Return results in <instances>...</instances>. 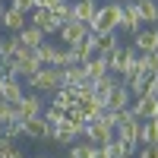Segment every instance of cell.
Wrapping results in <instances>:
<instances>
[{
	"label": "cell",
	"mask_w": 158,
	"mask_h": 158,
	"mask_svg": "<svg viewBox=\"0 0 158 158\" xmlns=\"http://www.w3.org/2000/svg\"><path fill=\"white\" fill-rule=\"evenodd\" d=\"M25 85H29V92H38L41 98H51L54 92L60 89V67H48V63H41L29 79H22Z\"/></svg>",
	"instance_id": "1"
},
{
	"label": "cell",
	"mask_w": 158,
	"mask_h": 158,
	"mask_svg": "<svg viewBox=\"0 0 158 158\" xmlns=\"http://www.w3.org/2000/svg\"><path fill=\"white\" fill-rule=\"evenodd\" d=\"M117 25H120V3H98L95 16L89 22V32L95 35H108V32H117Z\"/></svg>",
	"instance_id": "2"
},
{
	"label": "cell",
	"mask_w": 158,
	"mask_h": 158,
	"mask_svg": "<svg viewBox=\"0 0 158 158\" xmlns=\"http://www.w3.org/2000/svg\"><path fill=\"white\" fill-rule=\"evenodd\" d=\"M41 63H38V54L35 48H25L22 54H13L10 57V67H6V76H16V79H29Z\"/></svg>",
	"instance_id": "3"
},
{
	"label": "cell",
	"mask_w": 158,
	"mask_h": 158,
	"mask_svg": "<svg viewBox=\"0 0 158 158\" xmlns=\"http://www.w3.org/2000/svg\"><path fill=\"white\" fill-rule=\"evenodd\" d=\"M79 139L92 142V146H104V142H111V139H114V127H108L101 117H92V120H85L82 136H79Z\"/></svg>",
	"instance_id": "4"
},
{
	"label": "cell",
	"mask_w": 158,
	"mask_h": 158,
	"mask_svg": "<svg viewBox=\"0 0 158 158\" xmlns=\"http://www.w3.org/2000/svg\"><path fill=\"white\" fill-rule=\"evenodd\" d=\"M35 54H38V63H48V67H63L67 63V48L48 41V38L35 48Z\"/></svg>",
	"instance_id": "5"
},
{
	"label": "cell",
	"mask_w": 158,
	"mask_h": 158,
	"mask_svg": "<svg viewBox=\"0 0 158 158\" xmlns=\"http://www.w3.org/2000/svg\"><path fill=\"white\" fill-rule=\"evenodd\" d=\"M85 35H89V25H85V22H76V19L63 22L60 29H57V38H60V44H63V48H76Z\"/></svg>",
	"instance_id": "6"
},
{
	"label": "cell",
	"mask_w": 158,
	"mask_h": 158,
	"mask_svg": "<svg viewBox=\"0 0 158 158\" xmlns=\"http://www.w3.org/2000/svg\"><path fill=\"white\" fill-rule=\"evenodd\" d=\"M41 111H44V98L38 95V92H25V95H22V101L16 104V117H19V120H29V117H41Z\"/></svg>",
	"instance_id": "7"
},
{
	"label": "cell",
	"mask_w": 158,
	"mask_h": 158,
	"mask_svg": "<svg viewBox=\"0 0 158 158\" xmlns=\"http://www.w3.org/2000/svg\"><path fill=\"white\" fill-rule=\"evenodd\" d=\"M117 29H123V32L142 29V16H139L136 0H123V3H120V25H117Z\"/></svg>",
	"instance_id": "8"
},
{
	"label": "cell",
	"mask_w": 158,
	"mask_h": 158,
	"mask_svg": "<svg viewBox=\"0 0 158 158\" xmlns=\"http://www.w3.org/2000/svg\"><path fill=\"white\" fill-rule=\"evenodd\" d=\"M130 101H133V92H130V89H127V82L120 79V82L114 85V92L108 95V101H104V108L117 114V111H123V108H130Z\"/></svg>",
	"instance_id": "9"
},
{
	"label": "cell",
	"mask_w": 158,
	"mask_h": 158,
	"mask_svg": "<svg viewBox=\"0 0 158 158\" xmlns=\"http://www.w3.org/2000/svg\"><path fill=\"white\" fill-rule=\"evenodd\" d=\"M29 25H35V29H41L44 35H57V29H60V25L54 22V16H51V10H41V6L29 10Z\"/></svg>",
	"instance_id": "10"
},
{
	"label": "cell",
	"mask_w": 158,
	"mask_h": 158,
	"mask_svg": "<svg viewBox=\"0 0 158 158\" xmlns=\"http://www.w3.org/2000/svg\"><path fill=\"white\" fill-rule=\"evenodd\" d=\"M130 111H133L139 120H152V117L158 114V98H152V95H136L133 101H130Z\"/></svg>",
	"instance_id": "11"
},
{
	"label": "cell",
	"mask_w": 158,
	"mask_h": 158,
	"mask_svg": "<svg viewBox=\"0 0 158 158\" xmlns=\"http://www.w3.org/2000/svg\"><path fill=\"white\" fill-rule=\"evenodd\" d=\"M25 25H29V16L25 13H19V10H13V6H6L3 10V16H0V29H6L10 35H16V32H22Z\"/></svg>",
	"instance_id": "12"
},
{
	"label": "cell",
	"mask_w": 158,
	"mask_h": 158,
	"mask_svg": "<svg viewBox=\"0 0 158 158\" xmlns=\"http://www.w3.org/2000/svg\"><path fill=\"white\" fill-rule=\"evenodd\" d=\"M133 48L139 51V54L158 51V32H155V25H152V29H136L133 32Z\"/></svg>",
	"instance_id": "13"
},
{
	"label": "cell",
	"mask_w": 158,
	"mask_h": 158,
	"mask_svg": "<svg viewBox=\"0 0 158 158\" xmlns=\"http://www.w3.org/2000/svg\"><path fill=\"white\" fill-rule=\"evenodd\" d=\"M82 82H89V76H85V70H82V63H70V67H60V85L79 89Z\"/></svg>",
	"instance_id": "14"
},
{
	"label": "cell",
	"mask_w": 158,
	"mask_h": 158,
	"mask_svg": "<svg viewBox=\"0 0 158 158\" xmlns=\"http://www.w3.org/2000/svg\"><path fill=\"white\" fill-rule=\"evenodd\" d=\"M76 101H79V92H76V89H70V85H60L54 95H51V104H54V108H60V111L76 108Z\"/></svg>",
	"instance_id": "15"
},
{
	"label": "cell",
	"mask_w": 158,
	"mask_h": 158,
	"mask_svg": "<svg viewBox=\"0 0 158 158\" xmlns=\"http://www.w3.org/2000/svg\"><path fill=\"white\" fill-rule=\"evenodd\" d=\"M117 82H120V76H117V73L101 76V79H95V85H92V95H95V98L104 104V101H108V95L114 92V85H117Z\"/></svg>",
	"instance_id": "16"
},
{
	"label": "cell",
	"mask_w": 158,
	"mask_h": 158,
	"mask_svg": "<svg viewBox=\"0 0 158 158\" xmlns=\"http://www.w3.org/2000/svg\"><path fill=\"white\" fill-rule=\"evenodd\" d=\"M22 95H25L22 79L6 76V79H3V89H0V98H6V101H13V104H19V101H22Z\"/></svg>",
	"instance_id": "17"
},
{
	"label": "cell",
	"mask_w": 158,
	"mask_h": 158,
	"mask_svg": "<svg viewBox=\"0 0 158 158\" xmlns=\"http://www.w3.org/2000/svg\"><path fill=\"white\" fill-rule=\"evenodd\" d=\"M82 70H85V76L92 79V82L111 73V70H108V57H104V54H95L92 60H85V63H82Z\"/></svg>",
	"instance_id": "18"
},
{
	"label": "cell",
	"mask_w": 158,
	"mask_h": 158,
	"mask_svg": "<svg viewBox=\"0 0 158 158\" xmlns=\"http://www.w3.org/2000/svg\"><path fill=\"white\" fill-rule=\"evenodd\" d=\"M98 10V0H73V19L76 22H92V16H95Z\"/></svg>",
	"instance_id": "19"
},
{
	"label": "cell",
	"mask_w": 158,
	"mask_h": 158,
	"mask_svg": "<svg viewBox=\"0 0 158 158\" xmlns=\"http://www.w3.org/2000/svg\"><path fill=\"white\" fill-rule=\"evenodd\" d=\"M101 108H104V104H101V101H98L95 95H82V98L76 101V111L82 114L85 120H92V117H98V111H101Z\"/></svg>",
	"instance_id": "20"
},
{
	"label": "cell",
	"mask_w": 158,
	"mask_h": 158,
	"mask_svg": "<svg viewBox=\"0 0 158 158\" xmlns=\"http://www.w3.org/2000/svg\"><path fill=\"white\" fill-rule=\"evenodd\" d=\"M136 142H139V146H155V142H158V127H155V120H139Z\"/></svg>",
	"instance_id": "21"
},
{
	"label": "cell",
	"mask_w": 158,
	"mask_h": 158,
	"mask_svg": "<svg viewBox=\"0 0 158 158\" xmlns=\"http://www.w3.org/2000/svg\"><path fill=\"white\" fill-rule=\"evenodd\" d=\"M136 70H139V51H136V48H127L123 63H120V73H117V76H120V79H130Z\"/></svg>",
	"instance_id": "22"
},
{
	"label": "cell",
	"mask_w": 158,
	"mask_h": 158,
	"mask_svg": "<svg viewBox=\"0 0 158 158\" xmlns=\"http://www.w3.org/2000/svg\"><path fill=\"white\" fill-rule=\"evenodd\" d=\"M16 35H19L22 48H38V44H41L44 38H48L41 29H35V25H25V29H22V32H16Z\"/></svg>",
	"instance_id": "23"
},
{
	"label": "cell",
	"mask_w": 158,
	"mask_h": 158,
	"mask_svg": "<svg viewBox=\"0 0 158 158\" xmlns=\"http://www.w3.org/2000/svg\"><path fill=\"white\" fill-rule=\"evenodd\" d=\"M136 6H139V16H142V22H152V25H158V0H136Z\"/></svg>",
	"instance_id": "24"
},
{
	"label": "cell",
	"mask_w": 158,
	"mask_h": 158,
	"mask_svg": "<svg viewBox=\"0 0 158 158\" xmlns=\"http://www.w3.org/2000/svg\"><path fill=\"white\" fill-rule=\"evenodd\" d=\"M41 133H44V120H41V117H29V120H22V136L41 139Z\"/></svg>",
	"instance_id": "25"
},
{
	"label": "cell",
	"mask_w": 158,
	"mask_h": 158,
	"mask_svg": "<svg viewBox=\"0 0 158 158\" xmlns=\"http://www.w3.org/2000/svg\"><path fill=\"white\" fill-rule=\"evenodd\" d=\"M67 149H70V158H95V146L85 142V139H76L73 146H67Z\"/></svg>",
	"instance_id": "26"
},
{
	"label": "cell",
	"mask_w": 158,
	"mask_h": 158,
	"mask_svg": "<svg viewBox=\"0 0 158 158\" xmlns=\"http://www.w3.org/2000/svg\"><path fill=\"white\" fill-rule=\"evenodd\" d=\"M51 16H54V22H57V25L70 22V19H73V3H70V0H60V3L51 10Z\"/></svg>",
	"instance_id": "27"
},
{
	"label": "cell",
	"mask_w": 158,
	"mask_h": 158,
	"mask_svg": "<svg viewBox=\"0 0 158 158\" xmlns=\"http://www.w3.org/2000/svg\"><path fill=\"white\" fill-rule=\"evenodd\" d=\"M0 136H6V139L16 142V139L22 136V120H19V117H13V120H3V130H0Z\"/></svg>",
	"instance_id": "28"
},
{
	"label": "cell",
	"mask_w": 158,
	"mask_h": 158,
	"mask_svg": "<svg viewBox=\"0 0 158 158\" xmlns=\"http://www.w3.org/2000/svg\"><path fill=\"white\" fill-rule=\"evenodd\" d=\"M117 44H120V41H117V32H108V35H98V54H104V57H108V54H111V51H114Z\"/></svg>",
	"instance_id": "29"
},
{
	"label": "cell",
	"mask_w": 158,
	"mask_h": 158,
	"mask_svg": "<svg viewBox=\"0 0 158 158\" xmlns=\"http://www.w3.org/2000/svg\"><path fill=\"white\" fill-rule=\"evenodd\" d=\"M13 117H16V104L0 98V120H13Z\"/></svg>",
	"instance_id": "30"
},
{
	"label": "cell",
	"mask_w": 158,
	"mask_h": 158,
	"mask_svg": "<svg viewBox=\"0 0 158 158\" xmlns=\"http://www.w3.org/2000/svg\"><path fill=\"white\" fill-rule=\"evenodd\" d=\"M10 6H13V10H19V13H25V16H29V10H32L35 3H32V0H10Z\"/></svg>",
	"instance_id": "31"
},
{
	"label": "cell",
	"mask_w": 158,
	"mask_h": 158,
	"mask_svg": "<svg viewBox=\"0 0 158 158\" xmlns=\"http://www.w3.org/2000/svg\"><path fill=\"white\" fill-rule=\"evenodd\" d=\"M136 152H139V158H158V142L155 146H139Z\"/></svg>",
	"instance_id": "32"
},
{
	"label": "cell",
	"mask_w": 158,
	"mask_h": 158,
	"mask_svg": "<svg viewBox=\"0 0 158 158\" xmlns=\"http://www.w3.org/2000/svg\"><path fill=\"white\" fill-rule=\"evenodd\" d=\"M32 3H35V6H41V10H54L60 0H32ZM35 6H32V10H35Z\"/></svg>",
	"instance_id": "33"
},
{
	"label": "cell",
	"mask_w": 158,
	"mask_h": 158,
	"mask_svg": "<svg viewBox=\"0 0 158 158\" xmlns=\"http://www.w3.org/2000/svg\"><path fill=\"white\" fill-rule=\"evenodd\" d=\"M142 95H152V98H158V76H152V82H149V89L142 92Z\"/></svg>",
	"instance_id": "34"
},
{
	"label": "cell",
	"mask_w": 158,
	"mask_h": 158,
	"mask_svg": "<svg viewBox=\"0 0 158 158\" xmlns=\"http://www.w3.org/2000/svg\"><path fill=\"white\" fill-rule=\"evenodd\" d=\"M3 10H6V6H3V0H0V16H3Z\"/></svg>",
	"instance_id": "35"
},
{
	"label": "cell",
	"mask_w": 158,
	"mask_h": 158,
	"mask_svg": "<svg viewBox=\"0 0 158 158\" xmlns=\"http://www.w3.org/2000/svg\"><path fill=\"white\" fill-rule=\"evenodd\" d=\"M3 79H6V76H3V73H0V89H3Z\"/></svg>",
	"instance_id": "36"
},
{
	"label": "cell",
	"mask_w": 158,
	"mask_h": 158,
	"mask_svg": "<svg viewBox=\"0 0 158 158\" xmlns=\"http://www.w3.org/2000/svg\"><path fill=\"white\" fill-rule=\"evenodd\" d=\"M111 3H123V0H111Z\"/></svg>",
	"instance_id": "37"
},
{
	"label": "cell",
	"mask_w": 158,
	"mask_h": 158,
	"mask_svg": "<svg viewBox=\"0 0 158 158\" xmlns=\"http://www.w3.org/2000/svg\"><path fill=\"white\" fill-rule=\"evenodd\" d=\"M0 130H3V120H0Z\"/></svg>",
	"instance_id": "38"
},
{
	"label": "cell",
	"mask_w": 158,
	"mask_h": 158,
	"mask_svg": "<svg viewBox=\"0 0 158 158\" xmlns=\"http://www.w3.org/2000/svg\"><path fill=\"white\" fill-rule=\"evenodd\" d=\"M41 158H48V155H41Z\"/></svg>",
	"instance_id": "39"
}]
</instances>
